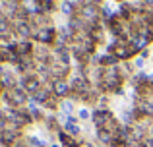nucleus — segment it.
Segmentation results:
<instances>
[{
	"label": "nucleus",
	"mask_w": 153,
	"mask_h": 147,
	"mask_svg": "<svg viewBox=\"0 0 153 147\" xmlns=\"http://www.w3.org/2000/svg\"><path fill=\"white\" fill-rule=\"evenodd\" d=\"M51 147H60V143H58V141H56V143H52Z\"/></svg>",
	"instance_id": "nucleus-12"
},
{
	"label": "nucleus",
	"mask_w": 153,
	"mask_h": 147,
	"mask_svg": "<svg viewBox=\"0 0 153 147\" xmlns=\"http://www.w3.org/2000/svg\"><path fill=\"white\" fill-rule=\"evenodd\" d=\"M4 91H6V87H4V83H2V78H0V99H2Z\"/></svg>",
	"instance_id": "nucleus-11"
},
{
	"label": "nucleus",
	"mask_w": 153,
	"mask_h": 147,
	"mask_svg": "<svg viewBox=\"0 0 153 147\" xmlns=\"http://www.w3.org/2000/svg\"><path fill=\"white\" fill-rule=\"evenodd\" d=\"M78 120L82 122V120H89L91 122V110H89V106H79L78 109Z\"/></svg>",
	"instance_id": "nucleus-7"
},
{
	"label": "nucleus",
	"mask_w": 153,
	"mask_h": 147,
	"mask_svg": "<svg viewBox=\"0 0 153 147\" xmlns=\"http://www.w3.org/2000/svg\"><path fill=\"white\" fill-rule=\"evenodd\" d=\"M52 87V93H54V97L58 99H68L70 97V83H68V79H58V81H52L51 83Z\"/></svg>",
	"instance_id": "nucleus-3"
},
{
	"label": "nucleus",
	"mask_w": 153,
	"mask_h": 147,
	"mask_svg": "<svg viewBox=\"0 0 153 147\" xmlns=\"http://www.w3.org/2000/svg\"><path fill=\"white\" fill-rule=\"evenodd\" d=\"M56 137H58V143L60 147H79V143H82V137H74L70 136V134H66L64 130H60L58 134H56Z\"/></svg>",
	"instance_id": "nucleus-4"
},
{
	"label": "nucleus",
	"mask_w": 153,
	"mask_h": 147,
	"mask_svg": "<svg viewBox=\"0 0 153 147\" xmlns=\"http://www.w3.org/2000/svg\"><path fill=\"white\" fill-rule=\"evenodd\" d=\"M79 147H95L93 143H91V141H87V140H83L82 143H79Z\"/></svg>",
	"instance_id": "nucleus-10"
},
{
	"label": "nucleus",
	"mask_w": 153,
	"mask_h": 147,
	"mask_svg": "<svg viewBox=\"0 0 153 147\" xmlns=\"http://www.w3.org/2000/svg\"><path fill=\"white\" fill-rule=\"evenodd\" d=\"M58 112L60 114H66V116H74V112H76V103L72 101V99H60Z\"/></svg>",
	"instance_id": "nucleus-6"
},
{
	"label": "nucleus",
	"mask_w": 153,
	"mask_h": 147,
	"mask_svg": "<svg viewBox=\"0 0 153 147\" xmlns=\"http://www.w3.org/2000/svg\"><path fill=\"white\" fill-rule=\"evenodd\" d=\"M146 66H147V60H146V58H142V56L138 54V56L134 58V68L138 70V72H146Z\"/></svg>",
	"instance_id": "nucleus-8"
},
{
	"label": "nucleus",
	"mask_w": 153,
	"mask_h": 147,
	"mask_svg": "<svg viewBox=\"0 0 153 147\" xmlns=\"http://www.w3.org/2000/svg\"><path fill=\"white\" fill-rule=\"evenodd\" d=\"M56 35H58L56 25L45 27V29H37V31L33 33V43H37V45H45V47H54Z\"/></svg>",
	"instance_id": "nucleus-2"
},
{
	"label": "nucleus",
	"mask_w": 153,
	"mask_h": 147,
	"mask_svg": "<svg viewBox=\"0 0 153 147\" xmlns=\"http://www.w3.org/2000/svg\"><path fill=\"white\" fill-rule=\"evenodd\" d=\"M2 103L6 105V109H23L29 103V95L25 93V89L16 85V87H10V89L4 91Z\"/></svg>",
	"instance_id": "nucleus-1"
},
{
	"label": "nucleus",
	"mask_w": 153,
	"mask_h": 147,
	"mask_svg": "<svg viewBox=\"0 0 153 147\" xmlns=\"http://www.w3.org/2000/svg\"><path fill=\"white\" fill-rule=\"evenodd\" d=\"M0 101H2V99H0Z\"/></svg>",
	"instance_id": "nucleus-13"
},
{
	"label": "nucleus",
	"mask_w": 153,
	"mask_h": 147,
	"mask_svg": "<svg viewBox=\"0 0 153 147\" xmlns=\"http://www.w3.org/2000/svg\"><path fill=\"white\" fill-rule=\"evenodd\" d=\"M62 130H64L66 134H70V136L78 137L79 134H82V122L78 120V116H70V120H68L66 124L62 126Z\"/></svg>",
	"instance_id": "nucleus-5"
},
{
	"label": "nucleus",
	"mask_w": 153,
	"mask_h": 147,
	"mask_svg": "<svg viewBox=\"0 0 153 147\" xmlns=\"http://www.w3.org/2000/svg\"><path fill=\"white\" fill-rule=\"evenodd\" d=\"M140 147H153V136H147L140 141Z\"/></svg>",
	"instance_id": "nucleus-9"
}]
</instances>
